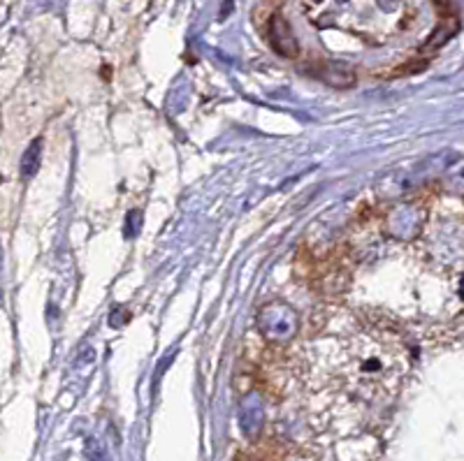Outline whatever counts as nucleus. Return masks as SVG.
<instances>
[{"label": "nucleus", "mask_w": 464, "mask_h": 461, "mask_svg": "<svg viewBox=\"0 0 464 461\" xmlns=\"http://www.w3.org/2000/svg\"><path fill=\"white\" fill-rule=\"evenodd\" d=\"M397 355L395 348L385 346L381 341L362 336L355 339L346 351V376L358 392L374 397V392L391 388L397 380Z\"/></svg>", "instance_id": "obj_1"}, {"label": "nucleus", "mask_w": 464, "mask_h": 461, "mask_svg": "<svg viewBox=\"0 0 464 461\" xmlns=\"http://www.w3.org/2000/svg\"><path fill=\"white\" fill-rule=\"evenodd\" d=\"M260 336L272 346H285L300 334V313L284 299H272L256 315Z\"/></svg>", "instance_id": "obj_2"}, {"label": "nucleus", "mask_w": 464, "mask_h": 461, "mask_svg": "<svg viewBox=\"0 0 464 461\" xmlns=\"http://www.w3.org/2000/svg\"><path fill=\"white\" fill-rule=\"evenodd\" d=\"M267 35L272 47L279 53H284V56L295 58L297 53H300V44H297L295 35H293V31H290L288 22H285L284 16H275V19L269 22Z\"/></svg>", "instance_id": "obj_3"}, {"label": "nucleus", "mask_w": 464, "mask_h": 461, "mask_svg": "<svg viewBox=\"0 0 464 461\" xmlns=\"http://www.w3.org/2000/svg\"><path fill=\"white\" fill-rule=\"evenodd\" d=\"M316 77H321L323 82L333 86H351L355 82L353 70L343 63H321L316 65Z\"/></svg>", "instance_id": "obj_4"}, {"label": "nucleus", "mask_w": 464, "mask_h": 461, "mask_svg": "<svg viewBox=\"0 0 464 461\" xmlns=\"http://www.w3.org/2000/svg\"><path fill=\"white\" fill-rule=\"evenodd\" d=\"M40 160H43V139H33L31 147L24 151L22 156V174L26 178H31L33 174L40 169Z\"/></svg>", "instance_id": "obj_5"}, {"label": "nucleus", "mask_w": 464, "mask_h": 461, "mask_svg": "<svg viewBox=\"0 0 464 461\" xmlns=\"http://www.w3.org/2000/svg\"><path fill=\"white\" fill-rule=\"evenodd\" d=\"M458 28H459L458 22H455L450 28H449V24H443V26H439L437 31H434V35L430 37V43L425 44V49H437V47H441V44L446 43V40H450V37H453L455 33H458Z\"/></svg>", "instance_id": "obj_6"}, {"label": "nucleus", "mask_w": 464, "mask_h": 461, "mask_svg": "<svg viewBox=\"0 0 464 461\" xmlns=\"http://www.w3.org/2000/svg\"><path fill=\"white\" fill-rule=\"evenodd\" d=\"M0 267H3V253H0Z\"/></svg>", "instance_id": "obj_7"}]
</instances>
